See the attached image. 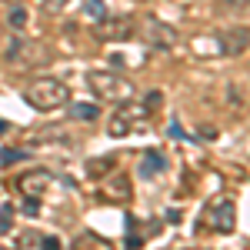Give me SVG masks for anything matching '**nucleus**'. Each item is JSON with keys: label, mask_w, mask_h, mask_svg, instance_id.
Returning a JSON list of instances; mask_svg holds the SVG:
<instances>
[{"label": "nucleus", "mask_w": 250, "mask_h": 250, "mask_svg": "<svg viewBox=\"0 0 250 250\" xmlns=\"http://www.w3.org/2000/svg\"><path fill=\"white\" fill-rule=\"evenodd\" d=\"M20 97L34 107V110H60L70 104V87L63 80H54V77H40V80H30Z\"/></svg>", "instance_id": "nucleus-1"}, {"label": "nucleus", "mask_w": 250, "mask_h": 250, "mask_svg": "<svg viewBox=\"0 0 250 250\" xmlns=\"http://www.w3.org/2000/svg\"><path fill=\"white\" fill-rule=\"evenodd\" d=\"M150 124V110L147 104H137V100H120L110 120H107V134L110 137H127V134H140L144 127Z\"/></svg>", "instance_id": "nucleus-2"}, {"label": "nucleus", "mask_w": 250, "mask_h": 250, "mask_svg": "<svg viewBox=\"0 0 250 250\" xmlns=\"http://www.w3.org/2000/svg\"><path fill=\"white\" fill-rule=\"evenodd\" d=\"M87 83L94 87L97 97H104V100H130L134 97V87H130V80H124L120 74L114 70H90L87 74Z\"/></svg>", "instance_id": "nucleus-3"}, {"label": "nucleus", "mask_w": 250, "mask_h": 250, "mask_svg": "<svg viewBox=\"0 0 250 250\" xmlns=\"http://www.w3.org/2000/svg\"><path fill=\"white\" fill-rule=\"evenodd\" d=\"M140 37H144V43L150 50H170V47H177V30H173L170 23L157 20V17L144 20V34Z\"/></svg>", "instance_id": "nucleus-4"}, {"label": "nucleus", "mask_w": 250, "mask_h": 250, "mask_svg": "<svg viewBox=\"0 0 250 250\" xmlns=\"http://www.w3.org/2000/svg\"><path fill=\"white\" fill-rule=\"evenodd\" d=\"M250 47V30L247 27H227L217 34V50L224 57H240L244 50Z\"/></svg>", "instance_id": "nucleus-5"}, {"label": "nucleus", "mask_w": 250, "mask_h": 250, "mask_svg": "<svg viewBox=\"0 0 250 250\" xmlns=\"http://www.w3.org/2000/svg\"><path fill=\"white\" fill-rule=\"evenodd\" d=\"M97 37L100 40H114V43L130 40L134 37V20L130 17H107L100 27H97Z\"/></svg>", "instance_id": "nucleus-6"}, {"label": "nucleus", "mask_w": 250, "mask_h": 250, "mask_svg": "<svg viewBox=\"0 0 250 250\" xmlns=\"http://www.w3.org/2000/svg\"><path fill=\"white\" fill-rule=\"evenodd\" d=\"M10 60L37 67V63H47V60H50V50H47L43 43H37V40H20L17 47L10 50Z\"/></svg>", "instance_id": "nucleus-7"}, {"label": "nucleus", "mask_w": 250, "mask_h": 250, "mask_svg": "<svg viewBox=\"0 0 250 250\" xmlns=\"http://www.w3.org/2000/svg\"><path fill=\"white\" fill-rule=\"evenodd\" d=\"M50 184H54V177H50V170H27L23 177L17 180V187L23 197H43V193L50 190Z\"/></svg>", "instance_id": "nucleus-8"}, {"label": "nucleus", "mask_w": 250, "mask_h": 250, "mask_svg": "<svg viewBox=\"0 0 250 250\" xmlns=\"http://www.w3.org/2000/svg\"><path fill=\"white\" fill-rule=\"evenodd\" d=\"M233 220H237V210H233L230 200H220L207 210V224H210L217 233H230L233 230Z\"/></svg>", "instance_id": "nucleus-9"}, {"label": "nucleus", "mask_w": 250, "mask_h": 250, "mask_svg": "<svg viewBox=\"0 0 250 250\" xmlns=\"http://www.w3.org/2000/svg\"><path fill=\"white\" fill-rule=\"evenodd\" d=\"M104 193H107V200H114V204H124V200L130 197V180H127L124 173H117V177H110V180H107Z\"/></svg>", "instance_id": "nucleus-10"}, {"label": "nucleus", "mask_w": 250, "mask_h": 250, "mask_svg": "<svg viewBox=\"0 0 250 250\" xmlns=\"http://www.w3.org/2000/svg\"><path fill=\"white\" fill-rule=\"evenodd\" d=\"M164 164H167V160H164L160 150H147V154L140 157V177L150 180V177H157V173H164Z\"/></svg>", "instance_id": "nucleus-11"}, {"label": "nucleus", "mask_w": 250, "mask_h": 250, "mask_svg": "<svg viewBox=\"0 0 250 250\" xmlns=\"http://www.w3.org/2000/svg\"><path fill=\"white\" fill-rule=\"evenodd\" d=\"M70 117L74 120H83V124H90L100 117V107L97 104H70Z\"/></svg>", "instance_id": "nucleus-12"}, {"label": "nucleus", "mask_w": 250, "mask_h": 250, "mask_svg": "<svg viewBox=\"0 0 250 250\" xmlns=\"http://www.w3.org/2000/svg\"><path fill=\"white\" fill-rule=\"evenodd\" d=\"M14 230V204H0V233Z\"/></svg>", "instance_id": "nucleus-13"}, {"label": "nucleus", "mask_w": 250, "mask_h": 250, "mask_svg": "<svg viewBox=\"0 0 250 250\" xmlns=\"http://www.w3.org/2000/svg\"><path fill=\"white\" fill-rule=\"evenodd\" d=\"M47 233H37V230H23L20 233V247H43Z\"/></svg>", "instance_id": "nucleus-14"}, {"label": "nucleus", "mask_w": 250, "mask_h": 250, "mask_svg": "<svg viewBox=\"0 0 250 250\" xmlns=\"http://www.w3.org/2000/svg\"><path fill=\"white\" fill-rule=\"evenodd\" d=\"M110 167H114V160H110V157H107V160H104V157H97V160H90L87 173H90V177H100L104 170H110Z\"/></svg>", "instance_id": "nucleus-15"}, {"label": "nucleus", "mask_w": 250, "mask_h": 250, "mask_svg": "<svg viewBox=\"0 0 250 250\" xmlns=\"http://www.w3.org/2000/svg\"><path fill=\"white\" fill-rule=\"evenodd\" d=\"M17 160H27V150H14V147L0 150V164H17Z\"/></svg>", "instance_id": "nucleus-16"}, {"label": "nucleus", "mask_w": 250, "mask_h": 250, "mask_svg": "<svg viewBox=\"0 0 250 250\" xmlns=\"http://www.w3.org/2000/svg\"><path fill=\"white\" fill-rule=\"evenodd\" d=\"M23 23H27V10H23V7H14V10H10V27H23Z\"/></svg>", "instance_id": "nucleus-17"}, {"label": "nucleus", "mask_w": 250, "mask_h": 250, "mask_svg": "<svg viewBox=\"0 0 250 250\" xmlns=\"http://www.w3.org/2000/svg\"><path fill=\"white\" fill-rule=\"evenodd\" d=\"M217 3H220L224 10H244V7H247L250 0H217Z\"/></svg>", "instance_id": "nucleus-18"}, {"label": "nucleus", "mask_w": 250, "mask_h": 250, "mask_svg": "<svg viewBox=\"0 0 250 250\" xmlns=\"http://www.w3.org/2000/svg\"><path fill=\"white\" fill-rule=\"evenodd\" d=\"M90 17H104V7H100V0H87V7H83Z\"/></svg>", "instance_id": "nucleus-19"}, {"label": "nucleus", "mask_w": 250, "mask_h": 250, "mask_svg": "<svg viewBox=\"0 0 250 250\" xmlns=\"http://www.w3.org/2000/svg\"><path fill=\"white\" fill-rule=\"evenodd\" d=\"M160 104H164V94H157V90H154V94L147 97V110H150V114H154V110L160 107Z\"/></svg>", "instance_id": "nucleus-20"}, {"label": "nucleus", "mask_w": 250, "mask_h": 250, "mask_svg": "<svg viewBox=\"0 0 250 250\" xmlns=\"http://www.w3.org/2000/svg\"><path fill=\"white\" fill-rule=\"evenodd\" d=\"M63 3L67 0H50V10H63Z\"/></svg>", "instance_id": "nucleus-21"}, {"label": "nucleus", "mask_w": 250, "mask_h": 250, "mask_svg": "<svg viewBox=\"0 0 250 250\" xmlns=\"http://www.w3.org/2000/svg\"><path fill=\"white\" fill-rule=\"evenodd\" d=\"M3 130H7V124H3V120H0V134H3Z\"/></svg>", "instance_id": "nucleus-22"}]
</instances>
